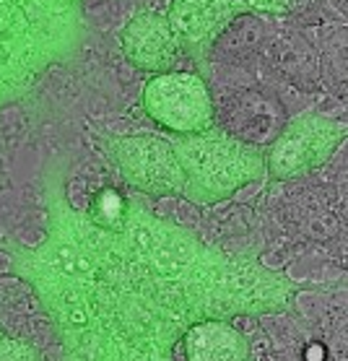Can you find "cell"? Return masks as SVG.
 <instances>
[{
  "label": "cell",
  "instance_id": "obj_1",
  "mask_svg": "<svg viewBox=\"0 0 348 361\" xmlns=\"http://www.w3.org/2000/svg\"><path fill=\"white\" fill-rule=\"evenodd\" d=\"M182 164V195L198 205H216L266 174V159L257 146L226 135L218 128L180 135L172 140Z\"/></svg>",
  "mask_w": 348,
  "mask_h": 361
},
{
  "label": "cell",
  "instance_id": "obj_9",
  "mask_svg": "<svg viewBox=\"0 0 348 361\" xmlns=\"http://www.w3.org/2000/svg\"><path fill=\"white\" fill-rule=\"evenodd\" d=\"M247 11H257V13H289L297 0H244Z\"/></svg>",
  "mask_w": 348,
  "mask_h": 361
},
{
  "label": "cell",
  "instance_id": "obj_3",
  "mask_svg": "<svg viewBox=\"0 0 348 361\" xmlns=\"http://www.w3.org/2000/svg\"><path fill=\"white\" fill-rule=\"evenodd\" d=\"M107 157L123 180L154 197L182 195L185 174L177 148L161 135H120L104 143Z\"/></svg>",
  "mask_w": 348,
  "mask_h": 361
},
{
  "label": "cell",
  "instance_id": "obj_4",
  "mask_svg": "<svg viewBox=\"0 0 348 361\" xmlns=\"http://www.w3.org/2000/svg\"><path fill=\"white\" fill-rule=\"evenodd\" d=\"M146 115L164 130L192 135L213 128V99L206 81L187 71L156 73L143 89Z\"/></svg>",
  "mask_w": 348,
  "mask_h": 361
},
{
  "label": "cell",
  "instance_id": "obj_5",
  "mask_svg": "<svg viewBox=\"0 0 348 361\" xmlns=\"http://www.w3.org/2000/svg\"><path fill=\"white\" fill-rule=\"evenodd\" d=\"M242 13H249L244 0H172L164 16L177 34L182 52L192 55L203 66L216 39Z\"/></svg>",
  "mask_w": 348,
  "mask_h": 361
},
{
  "label": "cell",
  "instance_id": "obj_7",
  "mask_svg": "<svg viewBox=\"0 0 348 361\" xmlns=\"http://www.w3.org/2000/svg\"><path fill=\"white\" fill-rule=\"evenodd\" d=\"M185 356L187 361H249V343L232 325L206 320L187 330Z\"/></svg>",
  "mask_w": 348,
  "mask_h": 361
},
{
  "label": "cell",
  "instance_id": "obj_8",
  "mask_svg": "<svg viewBox=\"0 0 348 361\" xmlns=\"http://www.w3.org/2000/svg\"><path fill=\"white\" fill-rule=\"evenodd\" d=\"M0 361H42V359L29 343L3 336L0 338Z\"/></svg>",
  "mask_w": 348,
  "mask_h": 361
},
{
  "label": "cell",
  "instance_id": "obj_2",
  "mask_svg": "<svg viewBox=\"0 0 348 361\" xmlns=\"http://www.w3.org/2000/svg\"><path fill=\"white\" fill-rule=\"evenodd\" d=\"M346 138V128L323 115L302 112L281 130V135L263 151L266 172L275 180H297L323 166Z\"/></svg>",
  "mask_w": 348,
  "mask_h": 361
},
{
  "label": "cell",
  "instance_id": "obj_6",
  "mask_svg": "<svg viewBox=\"0 0 348 361\" xmlns=\"http://www.w3.org/2000/svg\"><path fill=\"white\" fill-rule=\"evenodd\" d=\"M120 47L123 55L135 68L149 71V73H166L174 71L177 60L182 55L180 39L172 32L164 13L141 11L135 13L120 32Z\"/></svg>",
  "mask_w": 348,
  "mask_h": 361
},
{
  "label": "cell",
  "instance_id": "obj_10",
  "mask_svg": "<svg viewBox=\"0 0 348 361\" xmlns=\"http://www.w3.org/2000/svg\"><path fill=\"white\" fill-rule=\"evenodd\" d=\"M0 338H3V328H0Z\"/></svg>",
  "mask_w": 348,
  "mask_h": 361
}]
</instances>
